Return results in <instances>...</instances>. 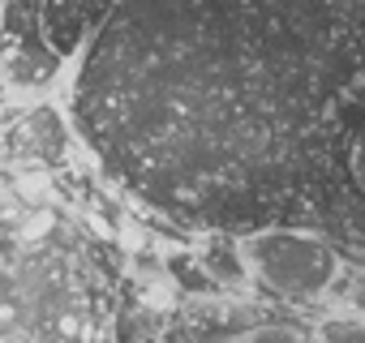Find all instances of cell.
Segmentation results:
<instances>
[{"instance_id":"4","label":"cell","mask_w":365,"mask_h":343,"mask_svg":"<svg viewBox=\"0 0 365 343\" xmlns=\"http://www.w3.org/2000/svg\"><path fill=\"white\" fill-rule=\"evenodd\" d=\"M9 146L35 163H56L69 154V120L56 112V107H35L14 133H9Z\"/></svg>"},{"instance_id":"8","label":"cell","mask_w":365,"mask_h":343,"mask_svg":"<svg viewBox=\"0 0 365 343\" xmlns=\"http://www.w3.org/2000/svg\"><path fill=\"white\" fill-rule=\"evenodd\" d=\"M344 176H348V194L365 206V120H361V129H356V137H352V146H348V167H344Z\"/></svg>"},{"instance_id":"3","label":"cell","mask_w":365,"mask_h":343,"mask_svg":"<svg viewBox=\"0 0 365 343\" xmlns=\"http://www.w3.org/2000/svg\"><path fill=\"white\" fill-rule=\"evenodd\" d=\"M65 78V60L43 35V0L0 5V86L5 95H48Z\"/></svg>"},{"instance_id":"2","label":"cell","mask_w":365,"mask_h":343,"mask_svg":"<svg viewBox=\"0 0 365 343\" xmlns=\"http://www.w3.org/2000/svg\"><path fill=\"white\" fill-rule=\"evenodd\" d=\"M241 258H245L250 287L262 300H275V305L327 300V292L344 275L339 249L327 236L301 232V228L250 232V236H241Z\"/></svg>"},{"instance_id":"6","label":"cell","mask_w":365,"mask_h":343,"mask_svg":"<svg viewBox=\"0 0 365 343\" xmlns=\"http://www.w3.org/2000/svg\"><path fill=\"white\" fill-rule=\"evenodd\" d=\"M327 296H335V300L348 309V317H361V322H365V266H356V270L344 266V275L335 279V287H331Z\"/></svg>"},{"instance_id":"5","label":"cell","mask_w":365,"mask_h":343,"mask_svg":"<svg viewBox=\"0 0 365 343\" xmlns=\"http://www.w3.org/2000/svg\"><path fill=\"white\" fill-rule=\"evenodd\" d=\"M309 343H365V322L348 317V313L322 317L309 326Z\"/></svg>"},{"instance_id":"7","label":"cell","mask_w":365,"mask_h":343,"mask_svg":"<svg viewBox=\"0 0 365 343\" xmlns=\"http://www.w3.org/2000/svg\"><path fill=\"white\" fill-rule=\"evenodd\" d=\"M237 343H309V330L297 326V322H258Z\"/></svg>"},{"instance_id":"9","label":"cell","mask_w":365,"mask_h":343,"mask_svg":"<svg viewBox=\"0 0 365 343\" xmlns=\"http://www.w3.org/2000/svg\"><path fill=\"white\" fill-rule=\"evenodd\" d=\"M327 5H331V9H335L356 35H361V39H365V0H327Z\"/></svg>"},{"instance_id":"1","label":"cell","mask_w":365,"mask_h":343,"mask_svg":"<svg viewBox=\"0 0 365 343\" xmlns=\"http://www.w3.org/2000/svg\"><path fill=\"white\" fill-rule=\"evenodd\" d=\"M361 120L365 39L327 0H116L73 82V129L146 211L207 236L318 232L356 266Z\"/></svg>"}]
</instances>
